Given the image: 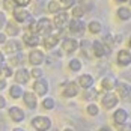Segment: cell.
<instances>
[{
    "label": "cell",
    "instance_id": "obj_1",
    "mask_svg": "<svg viewBox=\"0 0 131 131\" xmlns=\"http://www.w3.org/2000/svg\"><path fill=\"white\" fill-rule=\"evenodd\" d=\"M53 30V23L48 20V18H41L36 21V33L38 35H42L44 38L48 36Z\"/></svg>",
    "mask_w": 131,
    "mask_h": 131
},
{
    "label": "cell",
    "instance_id": "obj_2",
    "mask_svg": "<svg viewBox=\"0 0 131 131\" xmlns=\"http://www.w3.org/2000/svg\"><path fill=\"white\" fill-rule=\"evenodd\" d=\"M32 127L38 131H47L51 128V119L47 116H36L32 119Z\"/></svg>",
    "mask_w": 131,
    "mask_h": 131
},
{
    "label": "cell",
    "instance_id": "obj_3",
    "mask_svg": "<svg viewBox=\"0 0 131 131\" xmlns=\"http://www.w3.org/2000/svg\"><path fill=\"white\" fill-rule=\"evenodd\" d=\"M69 32L71 33H74V35H83V32L86 30V24H84V21L83 20H80V18H74V20H69Z\"/></svg>",
    "mask_w": 131,
    "mask_h": 131
},
{
    "label": "cell",
    "instance_id": "obj_4",
    "mask_svg": "<svg viewBox=\"0 0 131 131\" xmlns=\"http://www.w3.org/2000/svg\"><path fill=\"white\" fill-rule=\"evenodd\" d=\"M12 15L15 21H18V23H26V21H30V18H32L30 12L26 8H20V6H15L12 9Z\"/></svg>",
    "mask_w": 131,
    "mask_h": 131
},
{
    "label": "cell",
    "instance_id": "obj_5",
    "mask_svg": "<svg viewBox=\"0 0 131 131\" xmlns=\"http://www.w3.org/2000/svg\"><path fill=\"white\" fill-rule=\"evenodd\" d=\"M118 96L115 95V93H112V92H107L104 96H103V100H101V103H103V107L107 108V110H110V108H113V107H116L118 104Z\"/></svg>",
    "mask_w": 131,
    "mask_h": 131
},
{
    "label": "cell",
    "instance_id": "obj_6",
    "mask_svg": "<svg viewBox=\"0 0 131 131\" xmlns=\"http://www.w3.org/2000/svg\"><path fill=\"white\" fill-rule=\"evenodd\" d=\"M23 39H24V44L29 45V47H36L41 44V38L38 33H33V32H26L23 35Z\"/></svg>",
    "mask_w": 131,
    "mask_h": 131
},
{
    "label": "cell",
    "instance_id": "obj_7",
    "mask_svg": "<svg viewBox=\"0 0 131 131\" xmlns=\"http://www.w3.org/2000/svg\"><path fill=\"white\" fill-rule=\"evenodd\" d=\"M44 59H45V56L41 50H32L30 54H29V62L33 66H39L44 62Z\"/></svg>",
    "mask_w": 131,
    "mask_h": 131
},
{
    "label": "cell",
    "instance_id": "obj_8",
    "mask_svg": "<svg viewBox=\"0 0 131 131\" xmlns=\"http://www.w3.org/2000/svg\"><path fill=\"white\" fill-rule=\"evenodd\" d=\"M21 48H23V44H21L18 39H11V41H8V42L5 44V51L6 53L17 54V53L21 51Z\"/></svg>",
    "mask_w": 131,
    "mask_h": 131
},
{
    "label": "cell",
    "instance_id": "obj_9",
    "mask_svg": "<svg viewBox=\"0 0 131 131\" xmlns=\"http://www.w3.org/2000/svg\"><path fill=\"white\" fill-rule=\"evenodd\" d=\"M68 24H69V15L66 12H57V15L54 17V26L60 30Z\"/></svg>",
    "mask_w": 131,
    "mask_h": 131
},
{
    "label": "cell",
    "instance_id": "obj_10",
    "mask_svg": "<svg viewBox=\"0 0 131 131\" xmlns=\"http://www.w3.org/2000/svg\"><path fill=\"white\" fill-rule=\"evenodd\" d=\"M33 89L35 92L41 95V96H44V95H47V92H48V81L45 79H39L35 81V84H33Z\"/></svg>",
    "mask_w": 131,
    "mask_h": 131
},
{
    "label": "cell",
    "instance_id": "obj_11",
    "mask_svg": "<svg viewBox=\"0 0 131 131\" xmlns=\"http://www.w3.org/2000/svg\"><path fill=\"white\" fill-rule=\"evenodd\" d=\"M77 93H79V83H75V81L66 83L65 88H63V96H66V98H72V96H75Z\"/></svg>",
    "mask_w": 131,
    "mask_h": 131
},
{
    "label": "cell",
    "instance_id": "obj_12",
    "mask_svg": "<svg viewBox=\"0 0 131 131\" xmlns=\"http://www.w3.org/2000/svg\"><path fill=\"white\" fill-rule=\"evenodd\" d=\"M79 45L80 44L75 38H66V39L63 41V44H62V48H63L66 53H74L79 48Z\"/></svg>",
    "mask_w": 131,
    "mask_h": 131
},
{
    "label": "cell",
    "instance_id": "obj_13",
    "mask_svg": "<svg viewBox=\"0 0 131 131\" xmlns=\"http://www.w3.org/2000/svg\"><path fill=\"white\" fill-rule=\"evenodd\" d=\"M127 119H128V113H127L125 108H118V110L113 113V121H115V124H118V125L125 124Z\"/></svg>",
    "mask_w": 131,
    "mask_h": 131
},
{
    "label": "cell",
    "instance_id": "obj_14",
    "mask_svg": "<svg viewBox=\"0 0 131 131\" xmlns=\"http://www.w3.org/2000/svg\"><path fill=\"white\" fill-rule=\"evenodd\" d=\"M116 88H118V92H119V96L121 98H128L131 95V86L128 83H124V81H118L116 83Z\"/></svg>",
    "mask_w": 131,
    "mask_h": 131
},
{
    "label": "cell",
    "instance_id": "obj_15",
    "mask_svg": "<svg viewBox=\"0 0 131 131\" xmlns=\"http://www.w3.org/2000/svg\"><path fill=\"white\" fill-rule=\"evenodd\" d=\"M118 63L121 66H128L131 63V53L128 50H121L118 53Z\"/></svg>",
    "mask_w": 131,
    "mask_h": 131
},
{
    "label": "cell",
    "instance_id": "obj_16",
    "mask_svg": "<svg viewBox=\"0 0 131 131\" xmlns=\"http://www.w3.org/2000/svg\"><path fill=\"white\" fill-rule=\"evenodd\" d=\"M23 100H24V103H26V105L29 108H36L38 101H36L35 92H24V93H23Z\"/></svg>",
    "mask_w": 131,
    "mask_h": 131
},
{
    "label": "cell",
    "instance_id": "obj_17",
    "mask_svg": "<svg viewBox=\"0 0 131 131\" xmlns=\"http://www.w3.org/2000/svg\"><path fill=\"white\" fill-rule=\"evenodd\" d=\"M93 83H95V80H93V77L91 74H83V75L79 77V84L83 89H91L93 86Z\"/></svg>",
    "mask_w": 131,
    "mask_h": 131
},
{
    "label": "cell",
    "instance_id": "obj_18",
    "mask_svg": "<svg viewBox=\"0 0 131 131\" xmlns=\"http://www.w3.org/2000/svg\"><path fill=\"white\" fill-rule=\"evenodd\" d=\"M30 79V72L27 71L26 68H18V71L15 72V80H17V83H27Z\"/></svg>",
    "mask_w": 131,
    "mask_h": 131
},
{
    "label": "cell",
    "instance_id": "obj_19",
    "mask_svg": "<svg viewBox=\"0 0 131 131\" xmlns=\"http://www.w3.org/2000/svg\"><path fill=\"white\" fill-rule=\"evenodd\" d=\"M42 44H44L45 48H53V47H56V45L59 44V35H56V33H50L48 36L44 38Z\"/></svg>",
    "mask_w": 131,
    "mask_h": 131
},
{
    "label": "cell",
    "instance_id": "obj_20",
    "mask_svg": "<svg viewBox=\"0 0 131 131\" xmlns=\"http://www.w3.org/2000/svg\"><path fill=\"white\" fill-rule=\"evenodd\" d=\"M8 113H9L11 119L15 121V122H21V121L24 119V112H23L20 107H11Z\"/></svg>",
    "mask_w": 131,
    "mask_h": 131
},
{
    "label": "cell",
    "instance_id": "obj_21",
    "mask_svg": "<svg viewBox=\"0 0 131 131\" xmlns=\"http://www.w3.org/2000/svg\"><path fill=\"white\" fill-rule=\"evenodd\" d=\"M92 51H93V54H95L96 57H104L105 53H107L101 41H93V42H92Z\"/></svg>",
    "mask_w": 131,
    "mask_h": 131
},
{
    "label": "cell",
    "instance_id": "obj_22",
    "mask_svg": "<svg viewBox=\"0 0 131 131\" xmlns=\"http://www.w3.org/2000/svg\"><path fill=\"white\" fill-rule=\"evenodd\" d=\"M116 83H118L116 80L113 79V77H110V75H108V77H104V79H103V81H101V86H103V89H104V91L110 92L112 89H115V88H116Z\"/></svg>",
    "mask_w": 131,
    "mask_h": 131
},
{
    "label": "cell",
    "instance_id": "obj_23",
    "mask_svg": "<svg viewBox=\"0 0 131 131\" xmlns=\"http://www.w3.org/2000/svg\"><path fill=\"white\" fill-rule=\"evenodd\" d=\"M116 15H118L121 20L127 21V20H130V18H131V11H130V8L122 6V8H119L118 11H116Z\"/></svg>",
    "mask_w": 131,
    "mask_h": 131
},
{
    "label": "cell",
    "instance_id": "obj_24",
    "mask_svg": "<svg viewBox=\"0 0 131 131\" xmlns=\"http://www.w3.org/2000/svg\"><path fill=\"white\" fill-rule=\"evenodd\" d=\"M24 63V56H23V53H17V54H14L11 56V60H9V65H23Z\"/></svg>",
    "mask_w": 131,
    "mask_h": 131
},
{
    "label": "cell",
    "instance_id": "obj_25",
    "mask_svg": "<svg viewBox=\"0 0 131 131\" xmlns=\"http://www.w3.org/2000/svg\"><path fill=\"white\" fill-rule=\"evenodd\" d=\"M122 35H107L105 36V42L110 44V47H115L116 44H121L122 42Z\"/></svg>",
    "mask_w": 131,
    "mask_h": 131
},
{
    "label": "cell",
    "instance_id": "obj_26",
    "mask_svg": "<svg viewBox=\"0 0 131 131\" xmlns=\"http://www.w3.org/2000/svg\"><path fill=\"white\" fill-rule=\"evenodd\" d=\"M88 29L91 30L92 33H100V32L103 30V24H101V21H98V20H93V21H91V23H89Z\"/></svg>",
    "mask_w": 131,
    "mask_h": 131
},
{
    "label": "cell",
    "instance_id": "obj_27",
    "mask_svg": "<svg viewBox=\"0 0 131 131\" xmlns=\"http://www.w3.org/2000/svg\"><path fill=\"white\" fill-rule=\"evenodd\" d=\"M6 32H8V35H11V36H17L18 33H20V29L18 26L12 23V21H9V23H6Z\"/></svg>",
    "mask_w": 131,
    "mask_h": 131
},
{
    "label": "cell",
    "instance_id": "obj_28",
    "mask_svg": "<svg viewBox=\"0 0 131 131\" xmlns=\"http://www.w3.org/2000/svg\"><path fill=\"white\" fill-rule=\"evenodd\" d=\"M9 95L12 96V98H20V96H23V88L21 86H18V84H14L11 86V89H9Z\"/></svg>",
    "mask_w": 131,
    "mask_h": 131
},
{
    "label": "cell",
    "instance_id": "obj_29",
    "mask_svg": "<svg viewBox=\"0 0 131 131\" xmlns=\"http://www.w3.org/2000/svg\"><path fill=\"white\" fill-rule=\"evenodd\" d=\"M0 75L5 77V79H6V77H11V75H12V68H11V65H8V63L3 62V63L0 65Z\"/></svg>",
    "mask_w": 131,
    "mask_h": 131
},
{
    "label": "cell",
    "instance_id": "obj_30",
    "mask_svg": "<svg viewBox=\"0 0 131 131\" xmlns=\"http://www.w3.org/2000/svg\"><path fill=\"white\" fill-rule=\"evenodd\" d=\"M47 9H48V12H51V14H57L59 11H60V5H59V2L51 0V2H48Z\"/></svg>",
    "mask_w": 131,
    "mask_h": 131
},
{
    "label": "cell",
    "instance_id": "obj_31",
    "mask_svg": "<svg viewBox=\"0 0 131 131\" xmlns=\"http://www.w3.org/2000/svg\"><path fill=\"white\" fill-rule=\"evenodd\" d=\"M30 75L33 77V79H36V80H39L44 77V71L41 69L39 66H33V69L30 71Z\"/></svg>",
    "mask_w": 131,
    "mask_h": 131
},
{
    "label": "cell",
    "instance_id": "obj_32",
    "mask_svg": "<svg viewBox=\"0 0 131 131\" xmlns=\"http://www.w3.org/2000/svg\"><path fill=\"white\" fill-rule=\"evenodd\" d=\"M69 69L71 71H80L81 69V62L79 59H71L69 60Z\"/></svg>",
    "mask_w": 131,
    "mask_h": 131
},
{
    "label": "cell",
    "instance_id": "obj_33",
    "mask_svg": "<svg viewBox=\"0 0 131 131\" xmlns=\"http://www.w3.org/2000/svg\"><path fill=\"white\" fill-rule=\"evenodd\" d=\"M84 100L86 101H93L95 98H96V91L95 89H86V92H84Z\"/></svg>",
    "mask_w": 131,
    "mask_h": 131
},
{
    "label": "cell",
    "instance_id": "obj_34",
    "mask_svg": "<svg viewBox=\"0 0 131 131\" xmlns=\"http://www.w3.org/2000/svg\"><path fill=\"white\" fill-rule=\"evenodd\" d=\"M42 105H44V108H47V110H51V108H54L56 103H54V100H53V98L47 96V98L42 101Z\"/></svg>",
    "mask_w": 131,
    "mask_h": 131
},
{
    "label": "cell",
    "instance_id": "obj_35",
    "mask_svg": "<svg viewBox=\"0 0 131 131\" xmlns=\"http://www.w3.org/2000/svg\"><path fill=\"white\" fill-rule=\"evenodd\" d=\"M83 14H84V8L79 5V6H74L72 8V17H75V18H80V17H83Z\"/></svg>",
    "mask_w": 131,
    "mask_h": 131
},
{
    "label": "cell",
    "instance_id": "obj_36",
    "mask_svg": "<svg viewBox=\"0 0 131 131\" xmlns=\"http://www.w3.org/2000/svg\"><path fill=\"white\" fill-rule=\"evenodd\" d=\"M80 47H81V51L84 53V54H86L88 57H91V54H89V47H92L91 42H88V41H81Z\"/></svg>",
    "mask_w": 131,
    "mask_h": 131
},
{
    "label": "cell",
    "instance_id": "obj_37",
    "mask_svg": "<svg viewBox=\"0 0 131 131\" xmlns=\"http://www.w3.org/2000/svg\"><path fill=\"white\" fill-rule=\"evenodd\" d=\"M77 0H60V8L68 9V8H74Z\"/></svg>",
    "mask_w": 131,
    "mask_h": 131
},
{
    "label": "cell",
    "instance_id": "obj_38",
    "mask_svg": "<svg viewBox=\"0 0 131 131\" xmlns=\"http://www.w3.org/2000/svg\"><path fill=\"white\" fill-rule=\"evenodd\" d=\"M86 110H88V113H89L91 116H96V115L100 113V108H98V105L96 104H89Z\"/></svg>",
    "mask_w": 131,
    "mask_h": 131
},
{
    "label": "cell",
    "instance_id": "obj_39",
    "mask_svg": "<svg viewBox=\"0 0 131 131\" xmlns=\"http://www.w3.org/2000/svg\"><path fill=\"white\" fill-rule=\"evenodd\" d=\"M14 3H15V5H18L20 8H26L27 5L30 3V0H14Z\"/></svg>",
    "mask_w": 131,
    "mask_h": 131
},
{
    "label": "cell",
    "instance_id": "obj_40",
    "mask_svg": "<svg viewBox=\"0 0 131 131\" xmlns=\"http://www.w3.org/2000/svg\"><path fill=\"white\" fill-rule=\"evenodd\" d=\"M119 131H131V122H125L119 127Z\"/></svg>",
    "mask_w": 131,
    "mask_h": 131
},
{
    "label": "cell",
    "instance_id": "obj_41",
    "mask_svg": "<svg viewBox=\"0 0 131 131\" xmlns=\"http://www.w3.org/2000/svg\"><path fill=\"white\" fill-rule=\"evenodd\" d=\"M5 24H6V15H5V12L0 11V29L5 26Z\"/></svg>",
    "mask_w": 131,
    "mask_h": 131
},
{
    "label": "cell",
    "instance_id": "obj_42",
    "mask_svg": "<svg viewBox=\"0 0 131 131\" xmlns=\"http://www.w3.org/2000/svg\"><path fill=\"white\" fill-rule=\"evenodd\" d=\"M14 0H5L3 2V5H5V9H11V8H14Z\"/></svg>",
    "mask_w": 131,
    "mask_h": 131
},
{
    "label": "cell",
    "instance_id": "obj_43",
    "mask_svg": "<svg viewBox=\"0 0 131 131\" xmlns=\"http://www.w3.org/2000/svg\"><path fill=\"white\" fill-rule=\"evenodd\" d=\"M5 88H6V79L0 75V91H3Z\"/></svg>",
    "mask_w": 131,
    "mask_h": 131
},
{
    "label": "cell",
    "instance_id": "obj_44",
    "mask_svg": "<svg viewBox=\"0 0 131 131\" xmlns=\"http://www.w3.org/2000/svg\"><path fill=\"white\" fill-rule=\"evenodd\" d=\"M5 107H6V100H5V96L0 95V108H5Z\"/></svg>",
    "mask_w": 131,
    "mask_h": 131
},
{
    "label": "cell",
    "instance_id": "obj_45",
    "mask_svg": "<svg viewBox=\"0 0 131 131\" xmlns=\"http://www.w3.org/2000/svg\"><path fill=\"white\" fill-rule=\"evenodd\" d=\"M0 44H6V35L0 32Z\"/></svg>",
    "mask_w": 131,
    "mask_h": 131
},
{
    "label": "cell",
    "instance_id": "obj_46",
    "mask_svg": "<svg viewBox=\"0 0 131 131\" xmlns=\"http://www.w3.org/2000/svg\"><path fill=\"white\" fill-rule=\"evenodd\" d=\"M5 62V54H3V51H0V65Z\"/></svg>",
    "mask_w": 131,
    "mask_h": 131
},
{
    "label": "cell",
    "instance_id": "obj_47",
    "mask_svg": "<svg viewBox=\"0 0 131 131\" xmlns=\"http://www.w3.org/2000/svg\"><path fill=\"white\" fill-rule=\"evenodd\" d=\"M98 131H110V130H108L107 127H103V128H100V130H98Z\"/></svg>",
    "mask_w": 131,
    "mask_h": 131
},
{
    "label": "cell",
    "instance_id": "obj_48",
    "mask_svg": "<svg viewBox=\"0 0 131 131\" xmlns=\"http://www.w3.org/2000/svg\"><path fill=\"white\" fill-rule=\"evenodd\" d=\"M12 131H24V130H23V128H14Z\"/></svg>",
    "mask_w": 131,
    "mask_h": 131
},
{
    "label": "cell",
    "instance_id": "obj_49",
    "mask_svg": "<svg viewBox=\"0 0 131 131\" xmlns=\"http://www.w3.org/2000/svg\"><path fill=\"white\" fill-rule=\"evenodd\" d=\"M116 2H119V3H125V2H128V0H116Z\"/></svg>",
    "mask_w": 131,
    "mask_h": 131
},
{
    "label": "cell",
    "instance_id": "obj_50",
    "mask_svg": "<svg viewBox=\"0 0 131 131\" xmlns=\"http://www.w3.org/2000/svg\"><path fill=\"white\" fill-rule=\"evenodd\" d=\"M65 131H74L72 128H65Z\"/></svg>",
    "mask_w": 131,
    "mask_h": 131
},
{
    "label": "cell",
    "instance_id": "obj_51",
    "mask_svg": "<svg viewBox=\"0 0 131 131\" xmlns=\"http://www.w3.org/2000/svg\"><path fill=\"white\" fill-rule=\"evenodd\" d=\"M130 47H131V36H130Z\"/></svg>",
    "mask_w": 131,
    "mask_h": 131
},
{
    "label": "cell",
    "instance_id": "obj_52",
    "mask_svg": "<svg viewBox=\"0 0 131 131\" xmlns=\"http://www.w3.org/2000/svg\"><path fill=\"white\" fill-rule=\"evenodd\" d=\"M130 3H131V0H130Z\"/></svg>",
    "mask_w": 131,
    "mask_h": 131
},
{
    "label": "cell",
    "instance_id": "obj_53",
    "mask_svg": "<svg viewBox=\"0 0 131 131\" xmlns=\"http://www.w3.org/2000/svg\"><path fill=\"white\" fill-rule=\"evenodd\" d=\"M54 131H56V130H54Z\"/></svg>",
    "mask_w": 131,
    "mask_h": 131
}]
</instances>
